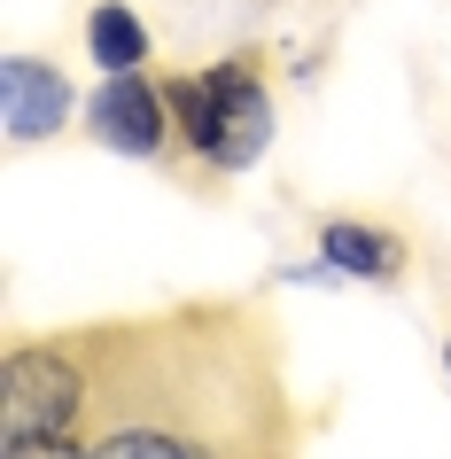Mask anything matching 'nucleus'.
<instances>
[{"label":"nucleus","instance_id":"f257e3e1","mask_svg":"<svg viewBox=\"0 0 451 459\" xmlns=\"http://www.w3.org/2000/svg\"><path fill=\"white\" fill-rule=\"evenodd\" d=\"M171 86V179H234L265 156L273 141V78H265V55H218L203 71L164 78Z\"/></svg>","mask_w":451,"mask_h":459},{"label":"nucleus","instance_id":"f03ea898","mask_svg":"<svg viewBox=\"0 0 451 459\" xmlns=\"http://www.w3.org/2000/svg\"><path fill=\"white\" fill-rule=\"evenodd\" d=\"M109 335H117V319L8 335V359H0V429L78 436L86 412H94L101 374H109Z\"/></svg>","mask_w":451,"mask_h":459},{"label":"nucleus","instance_id":"7ed1b4c3","mask_svg":"<svg viewBox=\"0 0 451 459\" xmlns=\"http://www.w3.org/2000/svg\"><path fill=\"white\" fill-rule=\"evenodd\" d=\"M86 141L117 148V156H133V164H171V86H156L148 71H109L86 94Z\"/></svg>","mask_w":451,"mask_h":459},{"label":"nucleus","instance_id":"20e7f679","mask_svg":"<svg viewBox=\"0 0 451 459\" xmlns=\"http://www.w3.org/2000/svg\"><path fill=\"white\" fill-rule=\"evenodd\" d=\"M0 109H8V141L31 148V141H55L86 117V101L71 94V78L55 55H31V48H8L0 63Z\"/></svg>","mask_w":451,"mask_h":459},{"label":"nucleus","instance_id":"39448f33","mask_svg":"<svg viewBox=\"0 0 451 459\" xmlns=\"http://www.w3.org/2000/svg\"><path fill=\"white\" fill-rule=\"evenodd\" d=\"M319 257H327V273H343V281H374V289H397L404 273H412L404 226H389V218H358V211L319 218Z\"/></svg>","mask_w":451,"mask_h":459},{"label":"nucleus","instance_id":"423d86ee","mask_svg":"<svg viewBox=\"0 0 451 459\" xmlns=\"http://www.w3.org/2000/svg\"><path fill=\"white\" fill-rule=\"evenodd\" d=\"M86 55L101 63V78L109 71H141L148 63V24L133 0H94L86 8Z\"/></svg>","mask_w":451,"mask_h":459},{"label":"nucleus","instance_id":"0eeeda50","mask_svg":"<svg viewBox=\"0 0 451 459\" xmlns=\"http://www.w3.org/2000/svg\"><path fill=\"white\" fill-rule=\"evenodd\" d=\"M444 374H451V342H444Z\"/></svg>","mask_w":451,"mask_h":459}]
</instances>
